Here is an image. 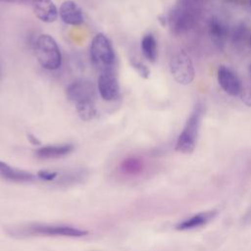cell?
I'll use <instances>...</instances> for the list:
<instances>
[{"mask_svg":"<svg viewBox=\"0 0 251 251\" xmlns=\"http://www.w3.org/2000/svg\"><path fill=\"white\" fill-rule=\"evenodd\" d=\"M75 106V110H76L79 118L82 121L89 122V121L93 120L97 115V110L95 107L94 100L84 101V102L78 103Z\"/></svg>","mask_w":251,"mask_h":251,"instance_id":"17","label":"cell"},{"mask_svg":"<svg viewBox=\"0 0 251 251\" xmlns=\"http://www.w3.org/2000/svg\"><path fill=\"white\" fill-rule=\"evenodd\" d=\"M97 88L101 98L105 101H114L119 97L120 84L113 70L100 73L97 79Z\"/></svg>","mask_w":251,"mask_h":251,"instance_id":"6","label":"cell"},{"mask_svg":"<svg viewBox=\"0 0 251 251\" xmlns=\"http://www.w3.org/2000/svg\"><path fill=\"white\" fill-rule=\"evenodd\" d=\"M239 96L245 105L251 107V86L242 88V91Z\"/></svg>","mask_w":251,"mask_h":251,"instance_id":"20","label":"cell"},{"mask_svg":"<svg viewBox=\"0 0 251 251\" xmlns=\"http://www.w3.org/2000/svg\"><path fill=\"white\" fill-rule=\"evenodd\" d=\"M216 215H217V211L215 210L199 212L179 222L176 226V229L183 231V230H191V229L199 228L203 226H206L209 222H211L216 217Z\"/></svg>","mask_w":251,"mask_h":251,"instance_id":"10","label":"cell"},{"mask_svg":"<svg viewBox=\"0 0 251 251\" xmlns=\"http://www.w3.org/2000/svg\"><path fill=\"white\" fill-rule=\"evenodd\" d=\"M170 71L175 80L182 85L191 83L195 76L192 60L184 50H179L173 55L170 61Z\"/></svg>","mask_w":251,"mask_h":251,"instance_id":"4","label":"cell"},{"mask_svg":"<svg viewBox=\"0 0 251 251\" xmlns=\"http://www.w3.org/2000/svg\"><path fill=\"white\" fill-rule=\"evenodd\" d=\"M250 41H251V40H250Z\"/></svg>","mask_w":251,"mask_h":251,"instance_id":"28","label":"cell"},{"mask_svg":"<svg viewBox=\"0 0 251 251\" xmlns=\"http://www.w3.org/2000/svg\"><path fill=\"white\" fill-rule=\"evenodd\" d=\"M26 137H27V139H28V141H29V143H31L32 145H40V140L34 135V134H32V133H27L26 134Z\"/></svg>","mask_w":251,"mask_h":251,"instance_id":"22","label":"cell"},{"mask_svg":"<svg viewBox=\"0 0 251 251\" xmlns=\"http://www.w3.org/2000/svg\"><path fill=\"white\" fill-rule=\"evenodd\" d=\"M189 17L180 8L173 9L168 16V23L175 32H182L189 25Z\"/></svg>","mask_w":251,"mask_h":251,"instance_id":"14","label":"cell"},{"mask_svg":"<svg viewBox=\"0 0 251 251\" xmlns=\"http://www.w3.org/2000/svg\"><path fill=\"white\" fill-rule=\"evenodd\" d=\"M202 113V107L198 106L190 114L182 128V131L178 135L177 140L176 142L175 149L177 152L183 154H190L194 151L197 142Z\"/></svg>","mask_w":251,"mask_h":251,"instance_id":"3","label":"cell"},{"mask_svg":"<svg viewBox=\"0 0 251 251\" xmlns=\"http://www.w3.org/2000/svg\"><path fill=\"white\" fill-rule=\"evenodd\" d=\"M0 2H5V3H14V4H24L27 2V0H0Z\"/></svg>","mask_w":251,"mask_h":251,"instance_id":"25","label":"cell"},{"mask_svg":"<svg viewBox=\"0 0 251 251\" xmlns=\"http://www.w3.org/2000/svg\"><path fill=\"white\" fill-rule=\"evenodd\" d=\"M90 59L100 72L113 70L116 56L110 39L103 33H97L91 40Z\"/></svg>","mask_w":251,"mask_h":251,"instance_id":"1","label":"cell"},{"mask_svg":"<svg viewBox=\"0 0 251 251\" xmlns=\"http://www.w3.org/2000/svg\"><path fill=\"white\" fill-rule=\"evenodd\" d=\"M141 51L145 59L154 63L157 59V42L153 34L148 33L142 37Z\"/></svg>","mask_w":251,"mask_h":251,"instance_id":"16","label":"cell"},{"mask_svg":"<svg viewBox=\"0 0 251 251\" xmlns=\"http://www.w3.org/2000/svg\"><path fill=\"white\" fill-rule=\"evenodd\" d=\"M0 176L15 182H28L35 179V176L31 173L14 168L3 161H0Z\"/></svg>","mask_w":251,"mask_h":251,"instance_id":"12","label":"cell"},{"mask_svg":"<svg viewBox=\"0 0 251 251\" xmlns=\"http://www.w3.org/2000/svg\"><path fill=\"white\" fill-rule=\"evenodd\" d=\"M130 65L142 78H148L150 76V70L144 63L131 59Z\"/></svg>","mask_w":251,"mask_h":251,"instance_id":"19","label":"cell"},{"mask_svg":"<svg viewBox=\"0 0 251 251\" xmlns=\"http://www.w3.org/2000/svg\"><path fill=\"white\" fill-rule=\"evenodd\" d=\"M66 96L71 102L76 105L84 101L94 100L95 89L91 81L87 79H77L67 86Z\"/></svg>","mask_w":251,"mask_h":251,"instance_id":"5","label":"cell"},{"mask_svg":"<svg viewBox=\"0 0 251 251\" xmlns=\"http://www.w3.org/2000/svg\"><path fill=\"white\" fill-rule=\"evenodd\" d=\"M209 32L215 44L221 46L226 37V26L219 18H211L209 21Z\"/></svg>","mask_w":251,"mask_h":251,"instance_id":"15","label":"cell"},{"mask_svg":"<svg viewBox=\"0 0 251 251\" xmlns=\"http://www.w3.org/2000/svg\"><path fill=\"white\" fill-rule=\"evenodd\" d=\"M61 20L70 25H79L84 22L82 9L74 1H64L59 8Z\"/></svg>","mask_w":251,"mask_h":251,"instance_id":"9","label":"cell"},{"mask_svg":"<svg viewBox=\"0 0 251 251\" xmlns=\"http://www.w3.org/2000/svg\"><path fill=\"white\" fill-rule=\"evenodd\" d=\"M30 232L45 235V236H67V237H80L86 235V230L70 226H48L39 225L30 227Z\"/></svg>","mask_w":251,"mask_h":251,"instance_id":"7","label":"cell"},{"mask_svg":"<svg viewBox=\"0 0 251 251\" xmlns=\"http://www.w3.org/2000/svg\"><path fill=\"white\" fill-rule=\"evenodd\" d=\"M35 55L40 66L54 71L61 67L62 55L56 40L49 34H41L35 42Z\"/></svg>","mask_w":251,"mask_h":251,"instance_id":"2","label":"cell"},{"mask_svg":"<svg viewBox=\"0 0 251 251\" xmlns=\"http://www.w3.org/2000/svg\"><path fill=\"white\" fill-rule=\"evenodd\" d=\"M218 82L221 87L230 96H239L242 91V85L237 75L226 66H220L217 72Z\"/></svg>","mask_w":251,"mask_h":251,"instance_id":"8","label":"cell"},{"mask_svg":"<svg viewBox=\"0 0 251 251\" xmlns=\"http://www.w3.org/2000/svg\"><path fill=\"white\" fill-rule=\"evenodd\" d=\"M74 150L73 144L47 145L35 150V155L40 159H56L70 154Z\"/></svg>","mask_w":251,"mask_h":251,"instance_id":"13","label":"cell"},{"mask_svg":"<svg viewBox=\"0 0 251 251\" xmlns=\"http://www.w3.org/2000/svg\"><path fill=\"white\" fill-rule=\"evenodd\" d=\"M243 223H244L245 225L251 224V206H250V208L246 211V213H245V215H244V217H243Z\"/></svg>","mask_w":251,"mask_h":251,"instance_id":"23","label":"cell"},{"mask_svg":"<svg viewBox=\"0 0 251 251\" xmlns=\"http://www.w3.org/2000/svg\"><path fill=\"white\" fill-rule=\"evenodd\" d=\"M249 73H250V75H251V64H250V66H249Z\"/></svg>","mask_w":251,"mask_h":251,"instance_id":"26","label":"cell"},{"mask_svg":"<svg viewBox=\"0 0 251 251\" xmlns=\"http://www.w3.org/2000/svg\"><path fill=\"white\" fill-rule=\"evenodd\" d=\"M33 13L44 23H53L57 20L59 11L52 0H31Z\"/></svg>","mask_w":251,"mask_h":251,"instance_id":"11","label":"cell"},{"mask_svg":"<svg viewBox=\"0 0 251 251\" xmlns=\"http://www.w3.org/2000/svg\"><path fill=\"white\" fill-rule=\"evenodd\" d=\"M142 169V163L137 158H127L122 163V170L126 174H137Z\"/></svg>","mask_w":251,"mask_h":251,"instance_id":"18","label":"cell"},{"mask_svg":"<svg viewBox=\"0 0 251 251\" xmlns=\"http://www.w3.org/2000/svg\"><path fill=\"white\" fill-rule=\"evenodd\" d=\"M158 21H159V23L161 24L162 26H166L167 24H168V17L166 15H164V14L159 15L158 16Z\"/></svg>","mask_w":251,"mask_h":251,"instance_id":"24","label":"cell"},{"mask_svg":"<svg viewBox=\"0 0 251 251\" xmlns=\"http://www.w3.org/2000/svg\"><path fill=\"white\" fill-rule=\"evenodd\" d=\"M37 176L40 179L49 181V180H53L57 176V173L51 172V171H46V170H41L37 173Z\"/></svg>","mask_w":251,"mask_h":251,"instance_id":"21","label":"cell"},{"mask_svg":"<svg viewBox=\"0 0 251 251\" xmlns=\"http://www.w3.org/2000/svg\"><path fill=\"white\" fill-rule=\"evenodd\" d=\"M250 1V6H251V0H249Z\"/></svg>","mask_w":251,"mask_h":251,"instance_id":"27","label":"cell"}]
</instances>
